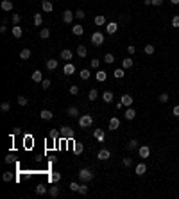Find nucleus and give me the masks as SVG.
Here are the masks:
<instances>
[{"instance_id":"36","label":"nucleus","mask_w":179,"mask_h":199,"mask_svg":"<svg viewBox=\"0 0 179 199\" xmlns=\"http://www.w3.org/2000/svg\"><path fill=\"white\" fill-rule=\"evenodd\" d=\"M97 97H99V93H97V90H95V88H92V90H90V92H88V99H90V101H95Z\"/></svg>"},{"instance_id":"6","label":"nucleus","mask_w":179,"mask_h":199,"mask_svg":"<svg viewBox=\"0 0 179 199\" xmlns=\"http://www.w3.org/2000/svg\"><path fill=\"white\" fill-rule=\"evenodd\" d=\"M118 31V24H117V22H107V24H106V32L107 34H115Z\"/></svg>"},{"instance_id":"57","label":"nucleus","mask_w":179,"mask_h":199,"mask_svg":"<svg viewBox=\"0 0 179 199\" xmlns=\"http://www.w3.org/2000/svg\"><path fill=\"white\" fill-rule=\"evenodd\" d=\"M57 135H59V133H57V131H54V129H52V131L49 133V136H50V138H54V140L57 138Z\"/></svg>"},{"instance_id":"13","label":"nucleus","mask_w":179,"mask_h":199,"mask_svg":"<svg viewBox=\"0 0 179 199\" xmlns=\"http://www.w3.org/2000/svg\"><path fill=\"white\" fill-rule=\"evenodd\" d=\"M120 101H122V104H124V106H127V108H129V106L134 102V101H132V97H131L129 93H124V95L120 97Z\"/></svg>"},{"instance_id":"2","label":"nucleus","mask_w":179,"mask_h":199,"mask_svg":"<svg viewBox=\"0 0 179 199\" xmlns=\"http://www.w3.org/2000/svg\"><path fill=\"white\" fill-rule=\"evenodd\" d=\"M59 135H61L64 140H72L75 133H74V129H72V127H68V126H63V127L59 129Z\"/></svg>"},{"instance_id":"50","label":"nucleus","mask_w":179,"mask_h":199,"mask_svg":"<svg viewBox=\"0 0 179 199\" xmlns=\"http://www.w3.org/2000/svg\"><path fill=\"white\" fill-rule=\"evenodd\" d=\"M79 187H81V185H79L77 181H72V183H70V190H74V192H77V190H79Z\"/></svg>"},{"instance_id":"59","label":"nucleus","mask_w":179,"mask_h":199,"mask_svg":"<svg viewBox=\"0 0 179 199\" xmlns=\"http://www.w3.org/2000/svg\"><path fill=\"white\" fill-rule=\"evenodd\" d=\"M0 32H2V34L7 32V25H6V24H2V27H0Z\"/></svg>"},{"instance_id":"56","label":"nucleus","mask_w":179,"mask_h":199,"mask_svg":"<svg viewBox=\"0 0 179 199\" xmlns=\"http://www.w3.org/2000/svg\"><path fill=\"white\" fill-rule=\"evenodd\" d=\"M122 163H124L125 167H131V163H132V160H131V158H124V160H122Z\"/></svg>"},{"instance_id":"39","label":"nucleus","mask_w":179,"mask_h":199,"mask_svg":"<svg viewBox=\"0 0 179 199\" xmlns=\"http://www.w3.org/2000/svg\"><path fill=\"white\" fill-rule=\"evenodd\" d=\"M143 52H145L147 56H150V54H154V45H152V43H149V45H145V49H143Z\"/></svg>"},{"instance_id":"4","label":"nucleus","mask_w":179,"mask_h":199,"mask_svg":"<svg viewBox=\"0 0 179 199\" xmlns=\"http://www.w3.org/2000/svg\"><path fill=\"white\" fill-rule=\"evenodd\" d=\"M93 124V117L92 115H82V117H79V126L81 127H90Z\"/></svg>"},{"instance_id":"10","label":"nucleus","mask_w":179,"mask_h":199,"mask_svg":"<svg viewBox=\"0 0 179 199\" xmlns=\"http://www.w3.org/2000/svg\"><path fill=\"white\" fill-rule=\"evenodd\" d=\"M118 127H120V119H117V117L109 119V129H111V131H117Z\"/></svg>"},{"instance_id":"46","label":"nucleus","mask_w":179,"mask_h":199,"mask_svg":"<svg viewBox=\"0 0 179 199\" xmlns=\"http://www.w3.org/2000/svg\"><path fill=\"white\" fill-rule=\"evenodd\" d=\"M2 180H4V181H11V180H13V172H4V174H2Z\"/></svg>"},{"instance_id":"43","label":"nucleus","mask_w":179,"mask_h":199,"mask_svg":"<svg viewBox=\"0 0 179 199\" xmlns=\"http://www.w3.org/2000/svg\"><path fill=\"white\" fill-rule=\"evenodd\" d=\"M0 109H2L4 113H7L9 109H11V104H9V102H2V104H0Z\"/></svg>"},{"instance_id":"42","label":"nucleus","mask_w":179,"mask_h":199,"mask_svg":"<svg viewBox=\"0 0 179 199\" xmlns=\"http://www.w3.org/2000/svg\"><path fill=\"white\" fill-rule=\"evenodd\" d=\"M82 151H84V145H82V144H75V145H74V152H75V154H81Z\"/></svg>"},{"instance_id":"24","label":"nucleus","mask_w":179,"mask_h":199,"mask_svg":"<svg viewBox=\"0 0 179 199\" xmlns=\"http://www.w3.org/2000/svg\"><path fill=\"white\" fill-rule=\"evenodd\" d=\"M66 113H68V117H74L75 119L79 115V109H77V106H70L68 109H66Z\"/></svg>"},{"instance_id":"34","label":"nucleus","mask_w":179,"mask_h":199,"mask_svg":"<svg viewBox=\"0 0 179 199\" xmlns=\"http://www.w3.org/2000/svg\"><path fill=\"white\" fill-rule=\"evenodd\" d=\"M47 194H49L50 197H57V195H59V188H57V187H50Z\"/></svg>"},{"instance_id":"28","label":"nucleus","mask_w":179,"mask_h":199,"mask_svg":"<svg viewBox=\"0 0 179 199\" xmlns=\"http://www.w3.org/2000/svg\"><path fill=\"white\" fill-rule=\"evenodd\" d=\"M47 68L49 70H56L57 68V59H49L47 61Z\"/></svg>"},{"instance_id":"41","label":"nucleus","mask_w":179,"mask_h":199,"mask_svg":"<svg viewBox=\"0 0 179 199\" xmlns=\"http://www.w3.org/2000/svg\"><path fill=\"white\" fill-rule=\"evenodd\" d=\"M16 102H18L20 106H27V102H29V101H27V97H24V95H20V97L16 99Z\"/></svg>"},{"instance_id":"19","label":"nucleus","mask_w":179,"mask_h":199,"mask_svg":"<svg viewBox=\"0 0 179 199\" xmlns=\"http://www.w3.org/2000/svg\"><path fill=\"white\" fill-rule=\"evenodd\" d=\"M0 7H2V11H13V2L11 0H2Z\"/></svg>"},{"instance_id":"3","label":"nucleus","mask_w":179,"mask_h":199,"mask_svg":"<svg viewBox=\"0 0 179 199\" xmlns=\"http://www.w3.org/2000/svg\"><path fill=\"white\" fill-rule=\"evenodd\" d=\"M92 43H93V45L95 47H100V45H104V34L102 32H93L92 34Z\"/></svg>"},{"instance_id":"29","label":"nucleus","mask_w":179,"mask_h":199,"mask_svg":"<svg viewBox=\"0 0 179 199\" xmlns=\"http://www.w3.org/2000/svg\"><path fill=\"white\" fill-rule=\"evenodd\" d=\"M86 54H88L86 47H84V45H79V47H77V56H79V57H86Z\"/></svg>"},{"instance_id":"53","label":"nucleus","mask_w":179,"mask_h":199,"mask_svg":"<svg viewBox=\"0 0 179 199\" xmlns=\"http://www.w3.org/2000/svg\"><path fill=\"white\" fill-rule=\"evenodd\" d=\"M86 14H84V11L82 9H79V11H75V18H79V20H82Z\"/></svg>"},{"instance_id":"25","label":"nucleus","mask_w":179,"mask_h":199,"mask_svg":"<svg viewBox=\"0 0 179 199\" xmlns=\"http://www.w3.org/2000/svg\"><path fill=\"white\" fill-rule=\"evenodd\" d=\"M32 81H34V83H41V81H43V74H41L39 70H34V72H32Z\"/></svg>"},{"instance_id":"5","label":"nucleus","mask_w":179,"mask_h":199,"mask_svg":"<svg viewBox=\"0 0 179 199\" xmlns=\"http://www.w3.org/2000/svg\"><path fill=\"white\" fill-rule=\"evenodd\" d=\"M74 18H75V13H72L70 9H66V11L63 13V22H64V24H72Z\"/></svg>"},{"instance_id":"44","label":"nucleus","mask_w":179,"mask_h":199,"mask_svg":"<svg viewBox=\"0 0 179 199\" xmlns=\"http://www.w3.org/2000/svg\"><path fill=\"white\" fill-rule=\"evenodd\" d=\"M158 101H160L161 104H165V102H168V93H167V92H163V93L160 95V99H158Z\"/></svg>"},{"instance_id":"52","label":"nucleus","mask_w":179,"mask_h":199,"mask_svg":"<svg viewBox=\"0 0 179 199\" xmlns=\"http://www.w3.org/2000/svg\"><path fill=\"white\" fill-rule=\"evenodd\" d=\"M172 27H179V14H175L172 18Z\"/></svg>"},{"instance_id":"58","label":"nucleus","mask_w":179,"mask_h":199,"mask_svg":"<svg viewBox=\"0 0 179 199\" xmlns=\"http://www.w3.org/2000/svg\"><path fill=\"white\" fill-rule=\"evenodd\" d=\"M152 6H163V0H152Z\"/></svg>"},{"instance_id":"16","label":"nucleus","mask_w":179,"mask_h":199,"mask_svg":"<svg viewBox=\"0 0 179 199\" xmlns=\"http://www.w3.org/2000/svg\"><path fill=\"white\" fill-rule=\"evenodd\" d=\"M107 24V22H106V16L104 14H97L95 16V25L97 27H102V25H106Z\"/></svg>"},{"instance_id":"31","label":"nucleus","mask_w":179,"mask_h":199,"mask_svg":"<svg viewBox=\"0 0 179 199\" xmlns=\"http://www.w3.org/2000/svg\"><path fill=\"white\" fill-rule=\"evenodd\" d=\"M50 181H52V183H59V181H61V174H59V172H52V174H50Z\"/></svg>"},{"instance_id":"33","label":"nucleus","mask_w":179,"mask_h":199,"mask_svg":"<svg viewBox=\"0 0 179 199\" xmlns=\"http://www.w3.org/2000/svg\"><path fill=\"white\" fill-rule=\"evenodd\" d=\"M113 75H115L117 79H122V77L125 75V68H117V70L113 72Z\"/></svg>"},{"instance_id":"12","label":"nucleus","mask_w":179,"mask_h":199,"mask_svg":"<svg viewBox=\"0 0 179 199\" xmlns=\"http://www.w3.org/2000/svg\"><path fill=\"white\" fill-rule=\"evenodd\" d=\"M132 66H134V61H132V57H124L122 59V68H132Z\"/></svg>"},{"instance_id":"27","label":"nucleus","mask_w":179,"mask_h":199,"mask_svg":"<svg viewBox=\"0 0 179 199\" xmlns=\"http://www.w3.org/2000/svg\"><path fill=\"white\" fill-rule=\"evenodd\" d=\"M79 75H81V79H82V81H86V79H90V75H92V72H90L88 68H82V70L79 72Z\"/></svg>"},{"instance_id":"38","label":"nucleus","mask_w":179,"mask_h":199,"mask_svg":"<svg viewBox=\"0 0 179 199\" xmlns=\"http://www.w3.org/2000/svg\"><path fill=\"white\" fill-rule=\"evenodd\" d=\"M104 63H107V65H111V63H115V56L111 54V52H109V54H106V56H104Z\"/></svg>"},{"instance_id":"9","label":"nucleus","mask_w":179,"mask_h":199,"mask_svg":"<svg viewBox=\"0 0 179 199\" xmlns=\"http://www.w3.org/2000/svg\"><path fill=\"white\" fill-rule=\"evenodd\" d=\"M63 72H64L66 75H74V74H75V65L68 61V63L64 65V68H63Z\"/></svg>"},{"instance_id":"47","label":"nucleus","mask_w":179,"mask_h":199,"mask_svg":"<svg viewBox=\"0 0 179 199\" xmlns=\"http://www.w3.org/2000/svg\"><path fill=\"white\" fill-rule=\"evenodd\" d=\"M77 192H79V194H81V195H86V194H88V187H86V185H84V183H82V185H81V187H79V190H77Z\"/></svg>"},{"instance_id":"37","label":"nucleus","mask_w":179,"mask_h":199,"mask_svg":"<svg viewBox=\"0 0 179 199\" xmlns=\"http://www.w3.org/2000/svg\"><path fill=\"white\" fill-rule=\"evenodd\" d=\"M49 36H50V29H41L39 31V38L41 40H47Z\"/></svg>"},{"instance_id":"45","label":"nucleus","mask_w":179,"mask_h":199,"mask_svg":"<svg viewBox=\"0 0 179 199\" xmlns=\"http://www.w3.org/2000/svg\"><path fill=\"white\" fill-rule=\"evenodd\" d=\"M41 88H43V90H49V88H50V79H43L41 81Z\"/></svg>"},{"instance_id":"1","label":"nucleus","mask_w":179,"mask_h":199,"mask_svg":"<svg viewBox=\"0 0 179 199\" xmlns=\"http://www.w3.org/2000/svg\"><path fill=\"white\" fill-rule=\"evenodd\" d=\"M79 180H81L82 183L92 181V180H93V172L90 170V169H81V170H79Z\"/></svg>"},{"instance_id":"48","label":"nucleus","mask_w":179,"mask_h":199,"mask_svg":"<svg viewBox=\"0 0 179 199\" xmlns=\"http://www.w3.org/2000/svg\"><path fill=\"white\" fill-rule=\"evenodd\" d=\"M90 66H92V68H99V66H100V61H99V59H92V61H90Z\"/></svg>"},{"instance_id":"14","label":"nucleus","mask_w":179,"mask_h":199,"mask_svg":"<svg viewBox=\"0 0 179 199\" xmlns=\"http://www.w3.org/2000/svg\"><path fill=\"white\" fill-rule=\"evenodd\" d=\"M41 9H43L45 13H50V11L54 9V6H52L50 0H43V2H41Z\"/></svg>"},{"instance_id":"8","label":"nucleus","mask_w":179,"mask_h":199,"mask_svg":"<svg viewBox=\"0 0 179 199\" xmlns=\"http://www.w3.org/2000/svg\"><path fill=\"white\" fill-rule=\"evenodd\" d=\"M97 158H99V160H102V162H106V160H109V158H111V152H109L107 149H100V151L97 152Z\"/></svg>"},{"instance_id":"55","label":"nucleus","mask_w":179,"mask_h":199,"mask_svg":"<svg viewBox=\"0 0 179 199\" xmlns=\"http://www.w3.org/2000/svg\"><path fill=\"white\" fill-rule=\"evenodd\" d=\"M127 52H129V56H132L134 52H136V47H134V45H129V47H127Z\"/></svg>"},{"instance_id":"40","label":"nucleus","mask_w":179,"mask_h":199,"mask_svg":"<svg viewBox=\"0 0 179 199\" xmlns=\"http://www.w3.org/2000/svg\"><path fill=\"white\" fill-rule=\"evenodd\" d=\"M136 147H138V140H134V138H132V140H129V144H127V149H129V151L136 149Z\"/></svg>"},{"instance_id":"26","label":"nucleus","mask_w":179,"mask_h":199,"mask_svg":"<svg viewBox=\"0 0 179 199\" xmlns=\"http://www.w3.org/2000/svg\"><path fill=\"white\" fill-rule=\"evenodd\" d=\"M106 79H107V74H106L104 70H97V81H99V83H104Z\"/></svg>"},{"instance_id":"20","label":"nucleus","mask_w":179,"mask_h":199,"mask_svg":"<svg viewBox=\"0 0 179 199\" xmlns=\"http://www.w3.org/2000/svg\"><path fill=\"white\" fill-rule=\"evenodd\" d=\"M61 57H63L64 61H70V59L74 57V54H72V50H68V49H63V50H61Z\"/></svg>"},{"instance_id":"35","label":"nucleus","mask_w":179,"mask_h":199,"mask_svg":"<svg viewBox=\"0 0 179 199\" xmlns=\"http://www.w3.org/2000/svg\"><path fill=\"white\" fill-rule=\"evenodd\" d=\"M41 24H43V16H41L39 13H36V14H34V25H36V27H39Z\"/></svg>"},{"instance_id":"7","label":"nucleus","mask_w":179,"mask_h":199,"mask_svg":"<svg viewBox=\"0 0 179 199\" xmlns=\"http://www.w3.org/2000/svg\"><path fill=\"white\" fill-rule=\"evenodd\" d=\"M138 154H140V158H149L150 156V147L149 145H140L138 147Z\"/></svg>"},{"instance_id":"60","label":"nucleus","mask_w":179,"mask_h":199,"mask_svg":"<svg viewBox=\"0 0 179 199\" xmlns=\"http://www.w3.org/2000/svg\"><path fill=\"white\" fill-rule=\"evenodd\" d=\"M170 4H172V6H177V4H179V0H170Z\"/></svg>"},{"instance_id":"32","label":"nucleus","mask_w":179,"mask_h":199,"mask_svg":"<svg viewBox=\"0 0 179 199\" xmlns=\"http://www.w3.org/2000/svg\"><path fill=\"white\" fill-rule=\"evenodd\" d=\"M72 31H74V34H75V36H81V34L84 32L82 25H79V24H77V25H74V27H72Z\"/></svg>"},{"instance_id":"18","label":"nucleus","mask_w":179,"mask_h":199,"mask_svg":"<svg viewBox=\"0 0 179 199\" xmlns=\"http://www.w3.org/2000/svg\"><path fill=\"white\" fill-rule=\"evenodd\" d=\"M134 172H136L138 176H143V174L147 172V165H145V163H138L136 169H134Z\"/></svg>"},{"instance_id":"49","label":"nucleus","mask_w":179,"mask_h":199,"mask_svg":"<svg viewBox=\"0 0 179 199\" xmlns=\"http://www.w3.org/2000/svg\"><path fill=\"white\" fill-rule=\"evenodd\" d=\"M11 20H13V24H14V25H18V24H20V20H21V16H20V14H13V16H11Z\"/></svg>"},{"instance_id":"22","label":"nucleus","mask_w":179,"mask_h":199,"mask_svg":"<svg viewBox=\"0 0 179 199\" xmlns=\"http://www.w3.org/2000/svg\"><path fill=\"white\" fill-rule=\"evenodd\" d=\"M134 117H136V111H134V109L129 106V108L125 109V120H132Z\"/></svg>"},{"instance_id":"23","label":"nucleus","mask_w":179,"mask_h":199,"mask_svg":"<svg viewBox=\"0 0 179 199\" xmlns=\"http://www.w3.org/2000/svg\"><path fill=\"white\" fill-rule=\"evenodd\" d=\"M102 99H104V102H113V99H115V95H113V92H104L102 93Z\"/></svg>"},{"instance_id":"21","label":"nucleus","mask_w":179,"mask_h":199,"mask_svg":"<svg viewBox=\"0 0 179 199\" xmlns=\"http://www.w3.org/2000/svg\"><path fill=\"white\" fill-rule=\"evenodd\" d=\"M93 136L97 138V142H104V138H106V135H104L102 129H95L93 131Z\"/></svg>"},{"instance_id":"11","label":"nucleus","mask_w":179,"mask_h":199,"mask_svg":"<svg viewBox=\"0 0 179 199\" xmlns=\"http://www.w3.org/2000/svg\"><path fill=\"white\" fill-rule=\"evenodd\" d=\"M39 117H41L43 120H52L54 113L50 111V109H41V111H39Z\"/></svg>"},{"instance_id":"51","label":"nucleus","mask_w":179,"mask_h":199,"mask_svg":"<svg viewBox=\"0 0 179 199\" xmlns=\"http://www.w3.org/2000/svg\"><path fill=\"white\" fill-rule=\"evenodd\" d=\"M70 93H72V95H77V93H79V86L72 84V86H70Z\"/></svg>"},{"instance_id":"15","label":"nucleus","mask_w":179,"mask_h":199,"mask_svg":"<svg viewBox=\"0 0 179 199\" xmlns=\"http://www.w3.org/2000/svg\"><path fill=\"white\" fill-rule=\"evenodd\" d=\"M11 34H13L14 38H21V34H24V29H21L20 25H13V29H11Z\"/></svg>"},{"instance_id":"54","label":"nucleus","mask_w":179,"mask_h":199,"mask_svg":"<svg viewBox=\"0 0 179 199\" xmlns=\"http://www.w3.org/2000/svg\"><path fill=\"white\" fill-rule=\"evenodd\" d=\"M172 115H174V117H179V104H175V106L172 108Z\"/></svg>"},{"instance_id":"30","label":"nucleus","mask_w":179,"mask_h":199,"mask_svg":"<svg viewBox=\"0 0 179 199\" xmlns=\"http://www.w3.org/2000/svg\"><path fill=\"white\" fill-rule=\"evenodd\" d=\"M20 57L24 59V61H27V59L31 57V49H24V50L20 52Z\"/></svg>"},{"instance_id":"17","label":"nucleus","mask_w":179,"mask_h":199,"mask_svg":"<svg viewBox=\"0 0 179 199\" xmlns=\"http://www.w3.org/2000/svg\"><path fill=\"white\" fill-rule=\"evenodd\" d=\"M34 192H36L38 195H45V194H47V192H49V188H47V187H45V185H41V183H39V185H36V188H34Z\"/></svg>"}]
</instances>
